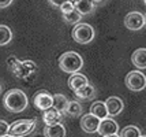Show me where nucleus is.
<instances>
[{
  "label": "nucleus",
  "instance_id": "1",
  "mask_svg": "<svg viewBox=\"0 0 146 137\" xmlns=\"http://www.w3.org/2000/svg\"><path fill=\"white\" fill-rule=\"evenodd\" d=\"M27 103V96L21 89H11L3 98V104L10 112H22L26 110Z\"/></svg>",
  "mask_w": 146,
  "mask_h": 137
},
{
  "label": "nucleus",
  "instance_id": "2",
  "mask_svg": "<svg viewBox=\"0 0 146 137\" xmlns=\"http://www.w3.org/2000/svg\"><path fill=\"white\" fill-rule=\"evenodd\" d=\"M82 66H83L82 56L78 52H74V51L64 52L59 58V67L64 73H70V74L76 73L82 69Z\"/></svg>",
  "mask_w": 146,
  "mask_h": 137
},
{
  "label": "nucleus",
  "instance_id": "3",
  "mask_svg": "<svg viewBox=\"0 0 146 137\" xmlns=\"http://www.w3.org/2000/svg\"><path fill=\"white\" fill-rule=\"evenodd\" d=\"M36 129L34 119H18L8 128V134L14 137H25Z\"/></svg>",
  "mask_w": 146,
  "mask_h": 137
},
{
  "label": "nucleus",
  "instance_id": "4",
  "mask_svg": "<svg viewBox=\"0 0 146 137\" xmlns=\"http://www.w3.org/2000/svg\"><path fill=\"white\" fill-rule=\"evenodd\" d=\"M71 34L78 44H89L94 39V29L89 23H76Z\"/></svg>",
  "mask_w": 146,
  "mask_h": 137
},
{
  "label": "nucleus",
  "instance_id": "5",
  "mask_svg": "<svg viewBox=\"0 0 146 137\" xmlns=\"http://www.w3.org/2000/svg\"><path fill=\"white\" fill-rule=\"evenodd\" d=\"M124 82H126V86L130 91L133 92L143 91L146 88V76L143 73H141L139 70H134V72H130L126 76Z\"/></svg>",
  "mask_w": 146,
  "mask_h": 137
},
{
  "label": "nucleus",
  "instance_id": "6",
  "mask_svg": "<svg viewBox=\"0 0 146 137\" xmlns=\"http://www.w3.org/2000/svg\"><path fill=\"white\" fill-rule=\"evenodd\" d=\"M124 26L130 30H139L145 26V15L138 11L128 13L124 17Z\"/></svg>",
  "mask_w": 146,
  "mask_h": 137
},
{
  "label": "nucleus",
  "instance_id": "7",
  "mask_svg": "<svg viewBox=\"0 0 146 137\" xmlns=\"http://www.w3.org/2000/svg\"><path fill=\"white\" fill-rule=\"evenodd\" d=\"M33 104L38 110H48L49 107L53 106V96L51 93H48L46 91H40L34 95L33 98Z\"/></svg>",
  "mask_w": 146,
  "mask_h": 137
},
{
  "label": "nucleus",
  "instance_id": "8",
  "mask_svg": "<svg viewBox=\"0 0 146 137\" xmlns=\"http://www.w3.org/2000/svg\"><path fill=\"white\" fill-rule=\"evenodd\" d=\"M119 132V125L116 121H113L111 117H107L100 121V125H98V129H97V133L104 136H109V134H117Z\"/></svg>",
  "mask_w": 146,
  "mask_h": 137
},
{
  "label": "nucleus",
  "instance_id": "9",
  "mask_svg": "<svg viewBox=\"0 0 146 137\" xmlns=\"http://www.w3.org/2000/svg\"><path fill=\"white\" fill-rule=\"evenodd\" d=\"M100 121L97 117H94L93 114H85L81 118V128H82L83 132L86 133H96L97 129H98V125H100Z\"/></svg>",
  "mask_w": 146,
  "mask_h": 137
},
{
  "label": "nucleus",
  "instance_id": "10",
  "mask_svg": "<svg viewBox=\"0 0 146 137\" xmlns=\"http://www.w3.org/2000/svg\"><path fill=\"white\" fill-rule=\"evenodd\" d=\"M105 106H107V111H108V117H116L119 115L121 111H123V100L117 96H111V98L107 99L105 102Z\"/></svg>",
  "mask_w": 146,
  "mask_h": 137
},
{
  "label": "nucleus",
  "instance_id": "11",
  "mask_svg": "<svg viewBox=\"0 0 146 137\" xmlns=\"http://www.w3.org/2000/svg\"><path fill=\"white\" fill-rule=\"evenodd\" d=\"M64 112L59 111L57 108H55L53 106L49 107L48 110L44 111L42 114V121L45 122V125H55V124H60L62 119H63Z\"/></svg>",
  "mask_w": 146,
  "mask_h": 137
},
{
  "label": "nucleus",
  "instance_id": "12",
  "mask_svg": "<svg viewBox=\"0 0 146 137\" xmlns=\"http://www.w3.org/2000/svg\"><path fill=\"white\" fill-rule=\"evenodd\" d=\"M89 84V81H88V77L85 76V74H81V73H72L71 74V77L68 78V86H70V89L72 91H76V89H79V88H82L85 85Z\"/></svg>",
  "mask_w": 146,
  "mask_h": 137
},
{
  "label": "nucleus",
  "instance_id": "13",
  "mask_svg": "<svg viewBox=\"0 0 146 137\" xmlns=\"http://www.w3.org/2000/svg\"><path fill=\"white\" fill-rule=\"evenodd\" d=\"M131 62L137 69H146V48H138L131 55Z\"/></svg>",
  "mask_w": 146,
  "mask_h": 137
},
{
  "label": "nucleus",
  "instance_id": "14",
  "mask_svg": "<svg viewBox=\"0 0 146 137\" xmlns=\"http://www.w3.org/2000/svg\"><path fill=\"white\" fill-rule=\"evenodd\" d=\"M44 137H66V128L62 124L46 125L44 128Z\"/></svg>",
  "mask_w": 146,
  "mask_h": 137
},
{
  "label": "nucleus",
  "instance_id": "15",
  "mask_svg": "<svg viewBox=\"0 0 146 137\" xmlns=\"http://www.w3.org/2000/svg\"><path fill=\"white\" fill-rule=\"evenodd\" d=\"M75 93V96L78 99H82V100H90V99H93L96 96V88L93 85H85L82 88H79V89H76L74 91Z\"/></svg>",
  "mask_w": 146,
  "mask_h": 137
},
{
  "label": "nucleus",
  "instance_id": "16",
  "mask_svg": "<svg viewBox=\"0 0 146 137\" xmlns=\"http://www.w3.org/2000/svg\"><path fill=\"white\" fill-rule=\"evenodd\" d=\"M90 114H93L94 117L98 119H104L108 117V111H107V106L104 102H94L90 106Z\"/></svg>",
  "mask_w": 146,
  "mask_h": 137
},
{
  "label": "nucleus",
  "instance_id": "17",
  "mask_svg": "<svg viewBox=\"0 0 146 137\" xmlns=\"http://www.w3.org/2000/svg\"><path fill=\"white\" fill-rule=\"evenodd\" d=\"M74 6H75L76 11L83 17V15H88V14L92 13V11L94 10L96 4L92 0H79V1H76Z\"/></svg>",
  "mask_w": 146,
  "mask_h": 137
},
{
  "label": "nucleus",
  "instance_id": "18",
  "mask_svg": "<svg viewBox=\"0 0 146 137\" xmlns=\"http://www.w3.org/2000/svg\"><path fill=\"white\" fill-rule=\"evenodd\" d=\"M64 114H67L70 117H79L82 114V106L79 104L78 102H75V100H71V102L67 103Z\"/></svg>",
  "mask_w": 146,
  "mask_h": 137
},
{
  "label": "nucleus",
  "instance_id": "19",
  "mask_svg": "<svg viewBox=\"0 0 146 137\" xmlns=\"http://www.w3.org/2000/svg\"><path fill=\"white\" fill-rule=\"evenodd\" d=\"M13 40V32L6 25H0V45H7Z\"/></svg>",
  "mask_w": 146,
  "mask_h": 137
},
{
  "label": "nucleus",
  "instance_id": "20",
  "mask_svg": "<svg viewBox=\"0 0 146 137\" xmlns=\"http://www.w3.org/2000/svg\"><path fill=\"white\" fill-rule=\"evenodd\" d=\"M67 103H68V99L66 98L62 93H56L53 95V107L57 108L59 111L64 112L66 111V107H67Z\"/></svg>",
  "mask_w": 146,
  "mask_h": 137
},
{
  "label": "nucleus",
  "instance_id": "21",
  "mask_svg": "<svg viewBox=\"0 0 146 137\" xmlns=\"http://www.w3.org/2000/svg\"><path fill=\"white\" fill-rule=\"evenodd\" d=\"M120 137H141V129L139 128H137V126H134V125H130V126H126V128H123L120 132Z\"/></svg>",
  "mask_w": 146,
  "mask_h": 137
},
{
  "label": "nucleus",
  "instance_id": "22",
  "mask_svg": "<svg viewBox=\"0 0 146 137\" xmlns=\"http://www.w3.org/2000/svg\"><path fill=\"white\" fill-rule=\"evenodd\" d=\"M63 19L67 22V23H71V25H76V23H79L81 19H82V15L76 11L75 8L70 11V13H66L63 14Z\"/></svg>",
  "mask_w": 146,
  "mask_h": 137
},
{
  "label": "nucleus",
  "instance_id": "23",
  "mask_svg": "<svg viewBox=\"0 0 146 137\" xmlns=\"http://www.w3.org/2000/svg\"><path fill=\"white\" fill-rule=\"evenodd\" d=\"M59 8H60L62 14H66V13H70V11H72V10L75 8V6H74V3H71V1H68V0H66L63 4L59 7Z\"/></svg>",
  "mask_w": 146,
  "mask_h": 137
},
{
  "label": "nucleus",
  "instance_id": "24",
  "mask_svg": "<svg viewBox=\"0 0 146 137\" xmlns=\"http://www.w3.org/2000/svg\"><path fill=\"white\" fill-rule=\"evenodd\" d=\"M8 128H10V125L7 124L6 121L0 119V137H3V136H6V134H8Z\"/></svg>",
  "mask_w": 146,
  "mask_h": 137
},
{
  "label": "nucleus",
  "instance_id": "25",
  "mask_svg": "<svg viewBox=\"0 0 146 137\" xmlns=\"http://www.w3.org/2000/svg\"><path fill=\"white\" fill-rule=\"evenodd\" d=\"M64 1H66V0H48V3H49L51 6H53V7H60Z\"/></svg>",
  "mask_w": 146,
  "mask_h": 137
},
{
  "label": "nucleus",
  "instance_id": "26",
  "mask_svg": "<svg viewBox=\"0 0 146 137\" xmlns=\"http://www.w3.org/2000/svg\"><path fill=\"white\" fill-rule=\"evenodd\" d=\"M13 3V0H0V8H6Z\"/></svg>",
  "mask_w": 146,
  "mask_h": 137
},
{
  "label": "nucleus",
  "instance_id": "27",
  "mask_svg": "<svg viewBox=\"0 0 146 137\" xmlns=\"http://www.w3.org/2000/svg\"><path fill=\"white\" fill-rule=\"evenodd\" d=\"M92 1H93L94 4H101V3L104 1V0H92Z\"/></svg>",
  "mask_w": 146,
  "mask_h": 137
},
{
  "label": "nucleus",
  "instance_id": "28",
  "mask_svg": "<svg viewBox=\"0 0 146 137\" xmlns=\"http://www.w3.org/2000/svg\"><path fill=\"white\" fill-rule=\"evenodd\" d=\"M104 137H120L119 134H109V136H104Z\"/></svg>",
  "mask_w": 146,
  "mask_h": 137
},
{
  "label": "nucleus",
  "instance_id": "29",
  "mask_svg": "<svg viewBox=\"0 0 146 137\" xmlns=\"http://www.w3.org/2000/svg\"><path fill=\"white\" fill-rule=\"evenodd\" d=\"M68 1H71V3H74V4H75L76 1H79V0H68Z\"/></svg>",
  "mask_w": 146,
  "mask_h": 137
},
{
  "label": "nucleus",
  "instance_id": "30",
  "mask_svg": "<svg viewBox=\"0 0 146 137\" xmlns=\"http://www.w3.org/2000/svg\"><path fill=\"white\" fill-rule=\"evenodd\" d=\"M3 137H14V136H11V134H6V136H3Z\"/></svg>",
  "mask_w": 146,
  "mask_h": 137
},
{
  "label": "nucleus",
  "instance_id": "31",
  "mask_svg": "<svg viewBox=\"0 0 146 137\" xmlns=\"http://www.w3.org/2000/svg\"><path fill=\"white\" fill-rule=\"evenodd\" d=\"M145 25H146V15H145Z\"/></svg>",
  "mask_w": 146,
  "mask_h": 137
},
{
  "label": "nucleus",
  "instance_id": "32",
  "mask_svg": "<svg viewBox=\"0 0 146 137\" xmlns=\"http://www.w3.org/2000/svg\"><path fill=\"white\" fill-rule=\"evenodd\" d=\"M141 137H146V136H141Z\"/></svg>",
  "mask_w": 146,
  "mask_h": 137
},
{
  "label": "nucleus",
  "instance_id": "33",
  "mask_svg": "<svg viewBox=\"0 0 146 137\" xmlns=\"http://www.w3.org/2000/svg\"><path fill=\"white\" fill-rule=\"evenodd\" d=\"M145 4H146V0H145Z\"/></svg>",
  "mask_w": 146,
  "mask_h": 137
},
{
  "label": "nucleus",
  "instance_id": "34",
  "mask_svg": "<svg viewBox=\"0 0 146 137\" xmlns=\"http://www.w3.org/2000/svg\"><path fill=\"white\" fill-rule=\"evenodd\" d=\"M0 91H1V88H0Z\"/></svg>",
  "mask_w": 146,
  "mask_h": 137
}]
</instances>
